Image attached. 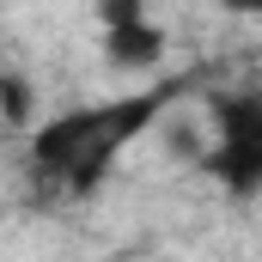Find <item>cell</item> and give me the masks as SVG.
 Wrapping results in <instances>:
<instances>
[{
    "mask_svg": "<svg viewBox=\"0 0 262 262\" xmlns=\"http://www.w3.org/2000/svg\"><path fill=\"white\" fill-rule=\"evenodd\" d=\"M171 104V92H140V98H116V104H85V110H61L25 128V159L31 171L61 189V195H85L104 183V171L116 165V152L146 128L159 110Z\"/></svg>",
    "mask_w": 262,
    "mask_h": 262,
    "instance_id": "cell-1",
    "label": "cell"
},
{
    "mask_svg": "<svg viewBox=\"0 0 262 262\" xmlns=\"http://www.w3.org/2000/svg\"><path fill=\"white\" fill-rule=\"evenodd\" d=\"M213 183L232 201H250L262 189V98L256 92H226L213 98V140L201 152Z\"/></svg>",
    "mask_w": 262,
    "mask_h": 262,
    "instance_id": "cell-2",
    "label": "cell"
},
{
    "mask_svg": "<svg viewBox=\"0 0 262 262\" xmlns=\"http://www.w3.org/2000/svg\"><path fill=\"white\" fill-rule=\"evenodd\" d=\"M104 25V61L122 73H152L165 61V31L146 18V0H98Z\"/></svg>",
    "mask_w": 262,
    "mask_h": 262,
    "instance_id": "cell-3",
    "label": "cell"
},
{
    "mask_svg": "<svg viewBox=\"0 0 262 262\" xmlns=\"http://www.w3.org/2000/svg\"><path fill=\"white\" fill-rule=\"evenodd\" d=\"M0 122L6 128H31L37 122V92H31V79L25 73H0Z\"/></svg>",
    "mask_w": 262,
    "mask_h": 262,
    "instance_id": "cell-4",
    "label": "cell"
},
{
    "mask_svg": "<svg viewBox=\"0 0 262 262\" xmlns=\"http://www.w3.org/2000/svg\"><path fill=\"white\" fill-rule=\"evenodd\" d=\"M226 6H232V12H256L262 0H226Z\"/></svg>",
    "mask_w": 262,
    "mask_h": 262,
    "instance_id": "cell-5",
    "label": "cell"
}]
</instances>
